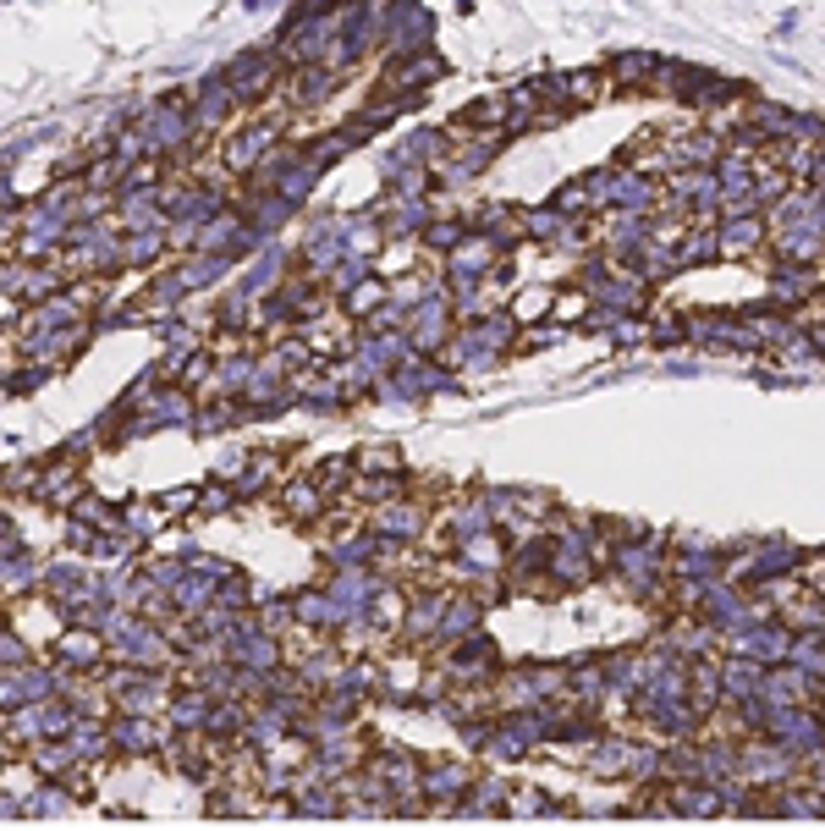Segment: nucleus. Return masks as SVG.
Here are the masks:
<instances>
[{"label":"nucleus","mask_w":825,"mask_h":831,"mask_svg":"<svg viewBox=\"0 0 825 831\" xmlns=\"http://www.w3.org/2000/svg\"><path fill=\"white\" fill-rule=\"evenodd\" d=\"M765 243V215H721V254H754Z\"/></svg>","instance_id":"24"},{"label":"nucleus","mask_w":825,"mask_h":831,"mask_svg":"<svg viewBox=\"0 0 825 831\" xmlns=\"http://www.w3.org/2000/svg\"><path fill=\"white\" fill-rule=\"evenodd\" d=\"M176 270H182V281H187L193 293H204V287H215V281L231 270V259H226V254H204V248H193Z\"/></svg>","instance_id":"31"},{"label":"nucleus","mask_w":825,"mask_h":831,"mask_svg":"<svg viewBox=\"0 0 825 831\" xmlns=\"http://www.w3.org/2000/svg\"><path fill=\"white\" fill-rule=\"evenodd\" d=\"M161 743H165V732H155V716L116 710V721H111V749L116 755H155Z\"/></svg>","instance_id":"13"},{"label":"nucleus","mask_w":825,"mask_h":831,"mask_svg":"<svg viewBox=\"0 0 825 831\" xmlns=\"http://www.w3.org/2000/svg\"><path fill=\"white\" fill-rule=\"evenodd\" d=\"M656 66H660V61H656V55H644V50H639V55L628 50V55H617V61H611V72H617V83H622V89H633V83H639V89H656V78H650Z\"/></svg>","instance_id":"39"},{"label":"nucleus","mask_w":825,"mask_h":831,"mask_svg":"<svg viewBox=\"0 0 825 831\" xmlns=\"http://www.w3.org/2000/svg\"><path fill=\"white\" fill-rule=\"evenodd\" d=\"M341 89V66H330V61H314V66H303L298 72V83H292V100L298 105H320L326 94Z\"/></svg>","instance_id":"27"},{"label":"nucleus","mask_w":825,"mask_h":831,"mask_svg":"<svg viewBox=\"0 0 825 831\" xmlns=\"http://www.w3.org/2000/svg\"><path fill=\"white\" fill-rule=\"evenodd\" d=\"M446 606H452V595H446V589H430V595H413V606L402 612V639H441V623H446Z\"/></svg>","instance_id":"14"},{"label":"nucleus","mask_w":825,"mask_h":831,"mask_svg":"<svg viewBox=\"0 0 825 831\" xmlns=\"http://www.w3.org/2000/svg\"><path fill=\"white\" fill-rule=\"evenodd\" d=\"M226 78H231V89H237V94H243V105H248V100H259V94H270V89H276V78H281V50H276V44L243 50V55L226 66Z\"/></svg>","instance_id":"6"},{"label":"nucleus","mask_w":825,"mask_h":831,"mask_svg":"<svg viewBox=\"0 0 825 831\" xmlns=\"http://www.w3.org/2000/svg\"><path fill=\"white\" fill-rule=\"evenodd\" d=\"M314 480H320L326 491H341V485H358V480H352V463H347V458H326Z\"/></svg>","instance_id":"53"},{"label":"nucleus","mask_w":825,"mask_h":831,"mask_svg":"<svg viewBox=\"0 0 825 831\" xmlns=\"http://www.w3.org/2000/svg\"><path fill=\"white\" fill-rule=\"evenodd\" d=\"M430 28L435 17L419 6V0H385V50L391 55H408V50H430Z\"/></svg>","instance_id":"3"},{"label":"nucleus","mask_w":825,"mask_h":831,"mask_svg":"<svg viewBox=\"0 0 825 831\" xmlns=\"http://www.w3.org/2000/svg\"><path fill=\"white\" fill-rule=\"evenodd\" d=\"M452 304L435 293V298H424V304H413V315H408V336H413V347L419 352H441L446 341H452Z\"/></svg>","instance_id":"9"},{"label":"nucleus","mask_w":825,"mask_h":831,"mask_svg":"<svg viewBox=\"0 0 825 831\" xmlns=\"http://www.w3.org/2000/svg\"><path fill=\"white\" fill-rule=\"evenodd\" d=\"M776 815H787V821H821L825 799L821 793H804V788H787V793H776Z\"/></svg>","instance_id":"40"},{"label":"nucleus","mask_w":825,"mask_h":831,"mask_svg":"<svg viewBox=\"0 0 825 831\" xmlns=\"http://www.w3.org/2000/svg\"><path fill=\"white\" fill-rule=\"evenodd\" d=\"M281 265H287V254L265 243V248H259V259H254V270H243V293H254V298L276 293V281H281Z\"/></svg>","instance_id":"33"},{"label":"nucleus","mask_w":825,"mask_h":831,"mask_svg":"<svg viewBox=\"0 0 825 831\" xmlns=\"http://www.w3.org/2000/svg\"><path fill=\"white\" fill-rule=\"evenodd\" d=\"M66 683H72V671H61L55 666H6V710L11 705H39V699H55V694H66Z\"/></svg>","instance_id":"5"},{"label":"nucleus","mask_w":825,"mask_h":831,"mask_svg":"<svg viewBox=\"0 0 825 831\" xmlns=\"http://www.w3.org/2000/svg\"><path fill=\"white\" fill-rule=\"evenodd\" d=\"M28 496H39V501H50L55 512H72L78 506V496H83V480H78V463L61 452V463H50V469H39L33 474V491Z\"/></svg>","instance_id":"11"},{"label":"nucleus","mask_w":825,"mask_h":831,"mask_svg":"<svg viewBox=\"0 0 825 831\" xmlns=\"http://www.w3.org/2000/svg\"><path fill=\"white\" fill-rule=\"evenodd\" d=\"M0 666H28V645L17 639V628L0 634Z\"/></svg>","instance_id":"55"},{"label":"nucleus","mask_w":825,"mask_h":831,"mask_svg":"<svg viewBox=\"0 0 825 831\" xmlns=\"http://www.w3.org/2000/svg\"><path fill=\"white\" fill-rule=\"evenodd\" d=\"M749 551H754V573H760V584L787 578V573H798V567H804V551H798V545H787V540H754Z\"/></svg>","instance_id":"22"},{"label":"nucleus","mask_w":825,"mask_h":831,"mask_svg":"<svg viewBox=\"0 0 825 831\" xmlns=\"http://www.w3.org/2000/svg\"><path fill=\"white\" fill-rule=\"evenodd\" d=\"M78 584H83V567H78V562H66V556H61V562H50V567H44V589H50V601H55V595H66V589H78Z\"/></svg>","instance_id":"46"},{"label":"nucleus","mask_w":825,"mask_h":831,"mask_svg":"<svg viewBox=\"0 0 825 831\" xmlns=\"http://www.w3.org/2000/svg\"><path fill=\"white\" fill-rule=\"evenodd\" d=\"M402 474H358V496L363 501H396Z\"/></svg>","instance_id":"47"},{"label":"nucleus","mask_w":825,"mask_h":831,"mask_svg":"<svg viewBox=\"0 0 825 831\" xmlns=\"http://www.w3.org/2000/svg\"><path fill=\"white\" fill-rule=\"evenodd\" d=\"M468 226H474V220H430V226L419 232V243L435 248V254H452V248L468 237Z\"/></svg>","instance_id":"43"},{"label":"nucleus","mask_w":825,"mask_h":831,"mask_svg":"<svg viewBox=\"0 0 825 831\" xmlns=\"http://www.w3.org/2000/svg\"><path fill=\"white\" fill-rule=\"evenodd\" d=\"M385 298H391V287H385V281H374V276H369V281H358V287H352V293H341V309H347V315H352V320H374V309H380V304H385Z\"/></svg>","instance_id":"37"},{"label":"nucleus","mask_w":825,"mask_h":831,"mask_svg":"<svg viewBox=\"0 0 825 831\" xmlns=\"http://www.w3.org/2000/svg\"><path fill=\"white\" fill-rule=\"evenodd\" d=\"M468 793H474V771L468 766H457V760L430 766V777H424V799L430 804H463Z\"/></svg>","instance_id":"17"},{"label":"nucleus","mask_w":825,"mask_h":831,"mask_svg":"<svg viewBox=\"0 0 825 831\" xmlns=\"http://www.w3.org/2000/svg\"><path fill=\"white\" fill-rule=\"evenodd\" d=\"M0 578H6V595H17V589L44 584V567H39L22 545H6V556H0Z\"/></svg>","instance_id":"32"},{"label":"nucleus","mask_w":825,"mask_h":831,"mask_svg":"<svg viewBox=\"0 0 825 831\" xmlns=\"http://www.w3.org/2000/svg\"><path fill=\"white\" fill-rule=\"evenodd\" d=\"M358 463H363L358 474H402V458H396V447H369Z\"/></svg>","instance_id":"50"},{"label":"nucleus","mask_w":825,"mask_h":831,"mask_svg":"<svg viewBox=\"0 0 825 831\" xmlns=\"http://www.w3.org/2000/svg\"><path fill=\"white\" fill-rule=\"evenodd\" d=\"M193 127H198V116H187L182 100H161L149 116H138V133L149 138V155H176V150H187Z\"/></svg>","instance_id":"4"},{"label":"nucleus","mask_w":825,"mask_h":831,"mask_svg":"<svg viewBox=\"0 0 825 831\" xmlns=\"http://www.w3.org/2000/svg\"><path fill=\"white\" fill-rule=\"evenodd\" d=\"M161 506H165V501H155V506H149V501L127 506V534H133V540H144L149 529H161Z\"/></svg>","instance_id":"52"},{"label":"nucleus","mask_w":825,"mask_h":831,"mask_svg":"<svg viewBox=\"0 0 825 831\" xmlns=\"http://www.w3.org/2000/svg\"><path fill=\"white\" fill-rule=\"evenodd\" d=\"M441 78H446V61H441L435 50H408V55H391L380 89H385V94H424V89L441 83Z\"/></svg>","instance_id":"7"},{"label":"nucleus","mask_w":825,"mask_h":831,"mask_svg":"<svg viewBox=\"0 0 825 831\" xmlns=\"http://www.w3.org/2000/svg\"><path fill=\"white\" fill-rule=\"evenodd\" d=\"M809 341H815V352L825 358V326H821V331H809Z\"/></svg>","instance_id":"59"},{"label":"nucleus","mask_w":825,"mask_h":831,"mask_svg":"<svg viewBox=\"0 0 825 831\" xmlns=\"http://www.w3.org/2000/svg\"><path fill=\"white\" fill-rule=\"evenodd\" d=\"M105 650H111V639H105L100 628H89V623H72V628L55 639V661L66 666V671H94V666H105Z\"/></svg>","instance_id":"10"},{"label":"nucleus","mask_w":825,"mask_h":831,"mask_svg":"<svg viewBox=\"0 0 825 831\" xmlns=\"http://www.w3.org/2000/svg\"><path fill=\"white\" fill-rule=\"evenodd\" d=\"M215 589H220V584H215L209 573H187V578L176 584V595H171V601H176V612H182V617H198L204 606H215Z\"/></svg>","instance_id":"35"},{"label":"nucleus","mask_w":825,"mask_h":831,"mask_svg":"<svg viewBox=\"0 0 825 831\" xmlns=\"http://www.w3.org/2000/svg\"><path fill=\"white\" fill-rule=\"evenodd\" d=\"M231 501H243L237 485H209V491H198V512H226Z\"/></svg>","instance_id":"54"},{"label":"nucleus","mask_w":825,"mask_h":831,"mask_svg":"<svg viewBox=\"0 0 825 831\" xmlns=\"http://www.w3.org/2000/svg\"><path fill=\"white\" fill-rule=\"evenodd\" d=\"M561 78H567V100H573V105H589V100L606 94V83H600L595 72H561Z\"/></svg>","instance_id":"48"},{"label":"nucleus","mask_w":825,"mask_h":831,"mask_svg":"<svg viewBox=\"0 0 825 831\" xmlns=\"http://www.w3.org/2000/svg\"><path fill=\"white\" fill-rule=\"evenodd\" d=\"M468 567H479V573H495V567H506V551H501V540H495L491 529L485 534H474V540H463V551H457Z\"/></svg>","instance_id":"38"},{"label":"nucleus","mask_w":825,"mask_h":831,"mask_svg":"<svg viewBox=\"0 0 825 831\" xmlns=\"http://www.w3.org/2000/svg\"><path fill=\"white\" fill-rule=\"evenodd\" d=\"M215 688H176V699H171V727L176 732H209V716H215Z\"/></svg>","instance_id":"15"},{"label":"nucleus","mask_w":825,"mask_h":831,"mask_svg":"<svg viewBox=\"0 0 825 831\" xmlns=\"http://www.w3.org/2000/svg\"><path fill=\"white\" fill-rule=\"evenodd\" d=\"M161 501H165V512H182V506H198V491H171Z\"/></svg>","instance_id":"58"},{"label":"nucleus","mask_w":825,"mask_h":831,"mask_svg":"<svg viewBox=\"0 0 825 831\" xmlns=\"http://www.w3.org/2000/svg\"><path fill=\"white\" fill-rule=\"evenodd\" d=\"M793 628L776 617H760V623H749V628H738V634H726V650L732 656H754L760 666H782V661H793Z\"/></svg>","instance_id":"2"},{"label":"nucleus","mask_w":825,"mask_h":831,"mask_svg":"<svg viewBox=\"0 0 825 831\" xmlns=\"http://www.w3.org/2000/svg\"><path fill=\"white\" fill-rule=\"evenodd\" d=\"M760 683H765V666L754 661V656H732V650H726V661H721V694H726V705L754 699Z\"/></svg>","instance_id":"19"},{"label":"nucleus","mask_w":825,"mask_h":831,"mask_svg":"<svg viewBox=\"0 0 825 831\" xmlns=\"http://www.w3.org/2000/svg\"><path fill=\"white\" fill-rule=\"evenodd\" d=\"M550 204H556V209H567V215H584V209H595V187H589V171H584V176H573V182H567V187H561V193H556Z\"/></svg>","instance_id":"44"},{"label":"nucleus","mask_w":825,"mask_h":831,"mask_svg":"<svg viewBox=\"0 0 825 831\" xmlns=\"http://www.w3.org/2000/svg\"><path fill=\"white\" fill-rule=\"evenodd\" d=\"M292 209H298V204H292L287 193H276V187L243 204V215H248V226H259L265 237H276V226H287V215H292Z\"/></svg>","instance_id":"25"},{"label":"nucleus","mask_w":825,"mask_h":831,"mask_svg":"<svg viewBox=\"0 0 825 831\" xmlns=\"http://www.w3.org/2000/svg\"><path fill=\"white\" fill-rule=\"evenodd\" d=\"M589 309H595V298H589V293H561V298L550 304V320H561V326H567V320H584Z\"/></svg>","instance_id":"49"},{"label":"nucleus","mask_w":825,"mask_h":831,"mask_svg":"<svg viewBox=\"0 0 825 831\" xmlns=\"http://www.w3.org/2000/svg\"><path fill=\"white\" fill-rule=\"evenodd\" d=\"M215 606H226V612H254L259 601H254V584H248L243 573H231V578L215 589Z\"/></svg>","instance_id":"45"},{"label":"nucleus","mask_w":825,"mask_h":831,"mask_svg":"<svg viewBox=\"0 0 825 831\" xmlns=\"http://www.w3.org/2000/svg\"><path fill=\"white\" fill-rule=\"evenodd\" d=\"M495 259H501V243L485 237V232H468V237L446 254V287H452V281H485L495 270Z\"/></svg>","instance_id":"8"},{"label":"nucleus","mask_w":825,"mask_h":831,"mask_svg":"<svg viewBox=\"0 0 825 831\" xmlns=\"http://www.w3.org/2000/svg\"><path fill=\"white\" fill-rule=\"evenodd\" d=\"M479 623H485V606H479L474 595H452L446 623H441V645H452V639H474V634H479Z\"/></svg>","instance_id":"26"},{"label":"nucleus","mask_w":825,"mask_h":831,"mask_svg":"<svg viewBox=\"0 0 825 831\" xmlns=\"http://www.w3.org/2000/svg\"><path fill=\"white\" fill-rule=\"evenodd\" d=\"M144 573H149V578H155L161 589H171V595H176V584H182V578L193 573V562H187V556H176V562H149Z\"/></svg>","instance_id":"51"},{"label":"nucleus","mask_w":825,"mask_h":831,"mask_svg":"<svg viewBox=\"0 0 825 831\" xmlns=\"http://www.w3.org/2000/svg\"><path fill=\"white\" fill-rule=\"evenodd\" d=\"M633 738H600L595 749H589V771L595 777H628V766H633Z\"/></svg>","instance_id":"29"},{"label":"nucleus","mask_w":825,"mask_h":831,"mask_svg":"<svg viewBox=\"0 0 825 831\" xmlns=\"http://www.w3.org/2000/svg\"><path fill=\"white\" fill-rule=\"evenodd\" d=\"M804 584H809L815 595H825V562H821V556H815V562L804 567Z\"/></svg>","instance_id":"57"},{"label":"nucleus","mask_w":825,"mask_h":831,"mask_svg":"<svg viewBox=\"0 0 825 831\" xmlns=\"http://www.w3.org/2000/svg\"><path fill=\"white\" fill-rule=\"evenodd\" d=\"M495 666L501 661H495V645L485 639V634H474L468 645H457V650L446 656V671H452L457 683H479V677H491Z\"/></svg>","instance_id":"21"},{"label":"nucleus","mask_w":825,"mask_h":831,"mask_svg":"<svg viewBox=\"0 0 825 831\" xmlns=\"http://www.w3.org/2000/svg\"><path fill=\"white\" fill-rule=\"evenodd\" d=\"M254 375H259V358H248V352H231V358H220V363H215L209 386H215L220 397H243Z\"/></svg>","instance_id":"28"},{"label":"nucleus","mask_w":825,"mask_h":831,"mask_svg":"<svg viewBox=\"0 0 825 831\" xmlns=\"http://www.w3.org/2000/svg\"><path fill=\"white\" fill-rule=\"evenodd\" d=\"M374 529H380L385 540L408 545V540L424 534V506H419V501H380V506H374Z\"/></svg>","instance_id":"16"},{"label":"nucleus","mask_w":825,"mask_h":831,"mask_svg":"<svg viewBox=\"0 0 825 831\" xmlns=\"http://www.w3.org/2000/svg\"><path fill=\"white\" fill-rule=\"evenodd\" d=\"M281 506H287V517L314 523V517L326 512V485H320V480H292V485L281 491Z\"/></svg>","instance_id":"30"},{"label":"nucleus","mask_w":825,"mask_h":831,"mask_svg":"<svg viewBox=\"0 0 825 831\" xmlns=\"http://www.w3.org/2000/svg\"><path fill=\"white\" fill-rule=\"evenodd\" d=\"M111 656H116V661H127V666H165V661H171V656H165L161 623H144V628H133L127 639H116V645H111Z\"/></svg>","instance_id":"18"},{"label":"nucleus","mask_w":825,"mask_h":831,"mask_svg":"<svg viewBox=\"0 0 825 831\" xmlns=\"http://www.w3.org/2000/svg\"><path fill=\"white\" fill-rule=\"evenodd\" d=\"M611 567H617V578H622L628 595H644V601H656L660 595L666 556H660L656 540H622V545L611 551Z\"/></svg>","instance_id":"1"},{"label":"nucleus","mask_w":825,"mask_h":831,"mask_svg":"<svg viewBox=\"0 0 825 831\" xmlns=\"http://www.w3.org/2000/svg\"><path fill=\"white\" fill-rule=\"evenodd\" d=\"M782 623H787L793 634H804V628H825V595H815V589H809V595H798V601L782 612Z\"/></svg>","instance_id":"41"},{"label":"nucleus","mask_w":825,"mask_h":831,"mask_svg":"<svg viewBox=\"0 0 825 831\" xmlns=\"http://www.w3.org/2000/svg\"><path fill=\"white\" fill-rule=\"evenodd\" d=\"M809 293H815V265H782V259H776V276H771V304H776V309H798Z\"/></svg>","instance_id":"23"},{"label":"nucleus","mask_w":825,"mask_h":831,"mask_svg":"<svg viewBox=\"0 0 825 831\" xmlns=\"http://www.w3.org/2000/svg\"><path fill=\"white\" fill-rule=\"evenodd\" d=\"M446 529H452V540L463 545V540H474V534H485V529H495V512L491 501H468V506H452V517H446Z\"/></svg>","instance_id":"34"},{"label":"nucleus","mask_w":825,"mask_h":831,"mask_svg":"<svg viewBox=\"0 0 825 831\" xmlns=\"http://www.w3.org/2000/svg\"><path fill=\"white\" fill-rule=\"evenodd\" d=\"M243 111V94L231 89V78L226 72H209L204 83H198V94H193V116L204 122V127H215V122H226V116H237Z\"/></svg>","instance_id":"12"},{"label":"nucleus","mask_w":825,"mask_h":831,"mask_svg":"<svg viewBox=\"0 0 825 831\" xmlns=\"http://www.w3.org/2000/svg\"><path fill=\"white\" fill-rule=\"evenodd\" d=\"M276 144H281V127H276V122H259V127H248L243 138L226 144V161H231V171H254Z\"/></svg>","instance_id":"20"},{"label":"nucleus","mask_w":825,"mask_h":831,"mask_svg":"<svg viewBox=\"0 0 825 831\" xmlns=\"http://www.w3.org/2000/svg\"><path fill=\"white\" fill-rule=\"evenodd\" d=\"M165 226H149V232H133L127 243H122V270H138V265H149V259H161L165 254Z\"/></svg>","instance_id":"36"},{"label":"nucleus","mask_w":825,"mask_h":831,"mask_svg":"<svg viewBox=\"0 0 825 831\" xmlns=\"http://www.w3.org/2000/svg\"><path fill=\"white\" fill-rule=\"evenodd\" d=\"M369 270H374V259H369V254H347V259H341V265L326 276V287L341 298V293H352L358 281H369Z\"/></svg>","instance_id":"42"},{"label":"nucleus","mask_w":825,"mask_h":831,"mask_svg":"<svg viewBox=\"0 0 825 831\" xmlns=\"http://www.w3.org/2000/svg\"><path fill=\"white\" fill-rule=\"evenodd\" d=\"M550 309V293H528V298H517V315L528 320V315H545Z\"/></svg>","instance_id":"56"}]
</instances>
